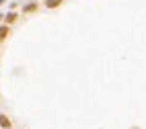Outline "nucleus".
I'll use <instances>...</instances> for the list:
<instances>
[{"mask_svg":"<svg viewBox=\"0 0 146 129\" xmlns=\"http://www.w3.org/2000/svg\"><path fill=\"white\" fill-rule=\"evenodd\" d=\"M13 121H11V117L4 115V113H0V129H13Z\"/></svg>","mask_w":146,"mask_h":129,"instance_id":"1","label":"nucleus"},{"mask_svg":"<svg viewBox=\"0 0 146 129\" xmlns=\"http://www.w3.org/2000/svg\"><path fill=\"white\" fill-rule=\"evenodd\" d=\"M37 11H39V2H29L23 6V14H35Z\"/></svg>","mask_w":146,"mask_h":129,"instance_id":"2","label":"nucleus"},{"mask_svg":"<svg viewBox=\"0 0 146 129\" xmlns=\"http://www.w3.org/2000/svg\"><path fill=\"white\" fill-rule=\"evenodd\" d=\"M17 21H19V13H17V11H11L8 14H4V23H6V25H11V27H13Z\"/></svg>","mask_w":146,"mask_h":129,"instance_id":"3","label":"nucleus"},{"mask_svg":"<svg viewBox=\"0 0 146 129\" xmlns=\"http://www.w3.org/2000/svg\"><path fill=\"white\" fill-rule=\"evenodd\" d=\"M8 35H11V25H0V43H2V41H6V39H8Z\"/></svg>","mask_w":146,"mask_h":129,"instance_id":"4","label":"nucleus"},{"mask_svg":"<svg viewBox=\"0 0 146 129\" xmlns=\"http://www.w3.org/2000/svg\"><path fill=\"white\" fill-rule=\"evenodd\" d=\"M62 4H64V0H45V2H43V6L50 8V11H54V8H60Z\"/></svg>","mask_w":146,"mask_h":129,"instance_id":"5","label":"nucleus"}]
</instances>
